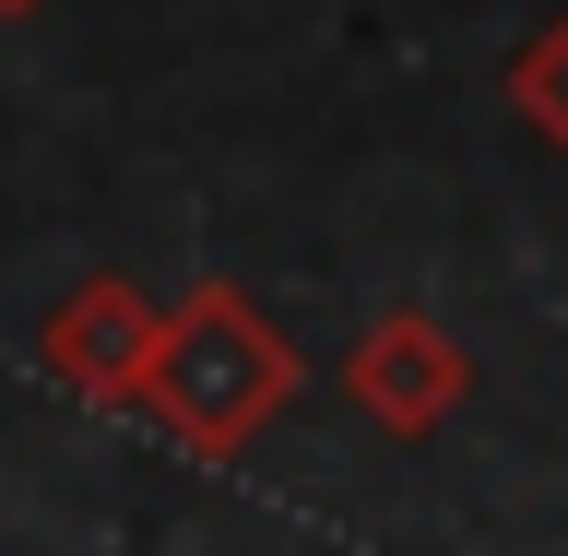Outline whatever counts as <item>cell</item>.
<instances>
[{
	"label": "cell",
	"instance_id": "6da1fadb",
	"mask_svg": "<svg viewBox=\"0 0 568 556\" xmlns=\"http://www.w3.org/2000/svg\"><path fill=\"white\" fill-rule=\"evenodd\" d=\"M296 344H284L273 320H261V296L248 284H190L166 309V332H154V355H142V415L166 426L178 451H202V462H237L261 426L296 403Z\"/></svg>",
	"mask_w": 568,
	"mask_h": 556
},
{
	"label": "cell",
	"instance_id": "7a4b0ae2",
	"mask_svg": "<svg viewBox=\"0 0 568 556\" xmlns=\"http://www.w3.org/2000/svg\"><path fill=\"white\" fill-rule=\"evenodd\" d=\"M462 391H474V355H462V332L438 309L367 320L355 355H344V403L367 426H390V438H438V426L462 415Z\"/></svg>",
	"mask_w": 568,
	"mask_h": 556
},
{
	"label": "cell",
	"instance_id": "3957f363",
	"mask_svg": "<svg viewBox=\"0 0 568 556\" xmlns=\"http://www.w3.org/2000/svg\"><path fill=\"white\" fill-rule=\"evenodd\" d=\"M154 332H166V309H154L131 273H83L60 309L36 320V367H48L71 403H131Z\"/></svg>",
	"mask_w": 568,
	"mask_h": 556
},
{
	"label": "cell",
	"instance_id": "277c9868",
	"mask_svg": "<svg viewBox=\"0 0 568 556\" xmlns=\"http://www.w3.org/2000/svg\"><path fill=\"white\" fill-rule=\"evenodd\" d=\"M509 107H521L532 142H557V154H568V12L509 48Z\"/></svg>",
	"mask_w": 568,
	"mask_h": 556
},
{
	"label": "cell",
	"instance_id": "5b68a950",
	"mask_svg": "<svg viewBox=\"0 0 568 556\" xmlns=\"http://www.w3.org/2000/svg\"><path fill=\"white\" fill-rule=\"evenodd\" d=\"M0 12H36V0H0Z\"/></svg>",
	"mask_w": 568,
	"mask_h": 556
}]
</instances>
